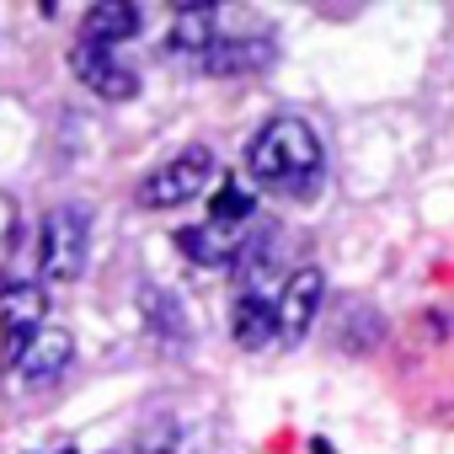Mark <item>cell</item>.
Segmentation results:
<instances>
[{
    "instance_id": "cell-2",
    "label": "cell",
    "mask_w": 454,
    "mask_h": 454,
    "mask_svg": "<svg viewBox=\"0 0 454 454\" xmlns=\"http://www.w3.org/2000/svg\"><path fill=\"white\" fill-rule=\"evenodd\" d=\"M86 241H91V219L86 208H54L43 219V247H38V262H43V278L49 284H75L86 273Z\"/></svg>"
},
{
    "instance_id": "cell-4",
    "label": "cell",
    "mask_w": 454,
    "mask_h": 454,
    "mask_svg": "<svg viewBox=\"0 0 454 454\" xmlns=\"http://www.w3.org/2000/svg\"><path fill=\"white\" fill-rule=\"evenodd\" d=\"M43 316H49V300H43L38 284H22V289L0 294V369H17L27 342L43 332Z\"/></svg>"
},
{
    "instance_id": "cell-9",
    "label": "cell",
    "mask_w": 454,
    "mask_h": 454,
    "mask_svg": "<svg viewBox=\"0 0 454 454\" xmlns=\"http://www.w3.org/2000/svg\"><path fill=\"white\" fill-rule=\"evenodd\" d=\"M134 33H139V12L129 0H102V6H91L86 22H81V43H97V49H118Z\"/></svg>"
},
{
    "instance_id": "cell-11",
    "label": "cell",
    "mask_w": 454,
    "mask_h": 454,
    "mask_svg": "<svg viewBox=\"0 0 454 454\" xmlns=\"http://www.w3.org/2000/svg\"><path fill=\"white\" fill-rule=\"evenodd\" d=\"M214 6H182L176 17H171V33H166V43L176 49V54H208L214 49Z\"/></svg>"
},
{
    "instance_id": "cell-6",
    "label": "cell",
    "mask_w": 454,
    "mask_h": 454,
    "mask_svg": "<svg viewBox=\"0 0 454 454\" xmlns=\"http://www.w3.org/2000/svg\"><path fill=\"white\" fill-rule=\"evenodd\" d=\"M70 70H75L97 97H107V102H129V97L139 91V75H134L113 49H97V43H75V49H70Z\"/></svg>"
},
{
    "instance_id": "cell-10",
    "label": "cell",
    "mask_w": 454,
    "mask_h": 454,
    "mask_svg": "<svg viewBox=\"0 0 454 454\" xmlns=\"http://www.w3.org/2000/svg\"><path fill=\"white\" fill-rule=\"evenodd\" d=\"M231 332H236V342H241L247 353H257V348H268V342L278 337V321H273V300H268L262 289H247V294L236 300V316H231Z\"/></svg>"
},
{
    "instance_id": "cell-12",
    "label": "cell",
    "mask_w": 454,
    "mask_h": 454,
    "mask_svg": "<svg viewBox=\"0 0 454 454\" xmlns=\"http://www.w3.org/2000/svg\"><path fill=\"white\" fill-rule=\"evenodd\" d=\"M268 59V43H252V38H214V49L203 54V70H214V75H236V70H252V65H262Z\"/></svg>"
},
{
    "instance_id": "cell-7",
    "label": "cell",
    "mask_w": 454,
    "mask_h": 454,
    "mask_svg": "<svg viewBox=\"0 0 454 454\" xmlns=\"http://www.w3.org/2000/svg\"><path fill=\"white\" fill-rule=\"evenodd\" d=\"M70 358H75V337H70L65 326H43V332L27 342V353L17 358V380H27V385H49L54 374H65Z\"/></svg>"
},
{
    "instance_id": "cell-5",
    "label": "cell",
    "mask_w": 454,
    "mask_h": 454,
    "mask_svg": "<svg viewBox=\"0 0 454 454\" xmlns=\"http://www.w3.org/2000/svg\"><path fill=\"white\" fill-rule=\"evenodd\" d=\"M321 294H326L321 268H300V273H289L284 294L273 300V321H278V337H284V342H300V337L310 332V321H316V310H321Z\"/></svg>"
},
{
    "instance_id": "cell-13",
    "label": "cell",
    "mask_w": 454,
    "mask_h": 454,
    "mask_svg": "<svg viewBox=\"0 0 454 454\" xmlns=\"http://www.w3.org/2000/svg\"><path fill=\"white\" fill-rule=\"evenodd\" d=\"M252 214H257V203H252V192L241 182H224L214 192V208H208L214 224H252Z\"/></svg>"
},
{
    "instance_id": "cell-14",
    "label": "cell",
    "mask_w": 454,
    "mask_h": 454,
    "mask_svg": "<svg viewBox=\"0 0 454 454\" xmlns=\"http://www.w3.org/2000/svg\"><path fill=\"white\" fill-rule=\"evenodd\" d=\"M65 454H75V449H65Z\"/></svg>"
},
{
    "instance_id": "cell-3",
    "label": "cell",
    "mask_w": 454,
    "mask_h": 454,
    "mask_svg": "<svg viewBox=\"0 0 454 454\" xmlns=\"http://www.w3.org/2000/svg\"><path fill=\"white\" fill-rule=\"evenodd\" d=\"M208 182H214V150L208 145H187L182 155H171L160 171L145 176L139 203L145 208H176V203H192Z\"/></svg>"
},
{
    "instance_id": "cell-1",
    "label": "cell",
    "mask_w": 454,
    "mask_h": 454,
    "mask_svg": "<svg viewBox=\"0 0 454 454\" xmlns=\"http://www.w3.org/2000/svg\"><path fill=\"white\" fill-rule=\"evenodd\" d=\"M247 171L257 187L278 192V198H305L321 182V139L305 118H273L252 150H247Z\"/></svg>"
},
{
    "instance_id": "cell-8",
    "label": "cell",
    "mask_w": 454,
    "mask_h": 454,
    "mask_svg": "<svg viewBox=\"0 0 454 454\" xmlns=\"http://www.w3.org/2000/svg\"><path fill=\"white\" fill-rule=\"evenodd\" d=\"M241 241H247V224H192V231H176V247L203 262V268H219V262H236L241 257Z\"/></svg>"
}]
</instances>
